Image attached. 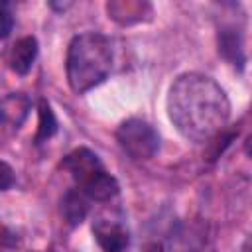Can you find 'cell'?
I'll return each instance as SVG.
<instances>
[{
  "label": "cell",
  "instance_id": "5",
  "mask_svg": "<svg viewBox=\"0 0 252 252\" xmlns=\"http://www.w3.org/2000/svg\"><path fill=\"white\" fill-rule=\"evenodd\" d=\"M63 167L73 175V179L77 181V185L81 187L87 179H91L94 173H98L102 167L98 156L87 148H79L73 150L65 159H63Z\"/></svg>",
  "mask_w": 252,
  "mask_h": 252
},
{
  "label": "cell",
  "instance_id": "7",
  "mask_svg": "<svg viewBox=\"0 0 252 252\" xmlns=\"http://www.w3.org/2000/svg\"><path fill=\"white\" fill-rule=\"evenodd\" d=\"M81 191L94 201H108L118 193V181L110 173L100 169L81 185Z\"/></svg>",
  "mask_w": 252,
  "mask_h": 252
},
{
  "label": "cell",
  "instance_id": "1",
  "mask_svg": "<svg viewBox=\"0 0 252 252\" xmlns=\"http://www.w3.org/2000/svg\"><path fill=\"white\" fill-rule=\"evenodd\" d=\"M167 114L181 136L193 142H207L226 128L230 102L211 77L185 73L169 89Z\"/></svg>",
  "mask_w": 252,
  "mask_h": 252
},
{
  "label": "cell",
  "instance_id": "4",
  "mask_svg": "<svg viewBox=\"0 0 252 252\" xmlns=\"http://www.w3.org/2000/svg\"><path fill=\"white\" fill-rule=\"evenodd\" d=\"M93 232L102 252H126L130 244L126 226L116 219H104V217L96 219L93 224Z\"/></svg>",
  "mask_w": 252,
  "mask_h": 252
},
{
  "label": "cell",
  "instance_id": "2",
  "mask_svg": "<svg viewBox=\"0 0 252 252\" xmlns=\"http://www.w3.org/2000/svg\"><path fill=\"white\" fill-rule=\"evenodd\" d=\"M112 67L110 39L85 32L71 39L67 49V81L75 93H87L106 79Z\"/></svg>",
  "mask_w": 252,
  "mask_h": 252
},
{
  "label": "cell",
  "instance_id": "11",
  "mask_svg": "<svg viewBox=\"0 0 252 252\" xmlns=\"http://www.w3.org/2000/svg\"><path fill=\"white\" fill-rule=\"evenodd\" d=\"M12 26H14V18H12L10 4L2 2L0 4V39H4L12 32Z\"/></svg>",
  "mask_w": 252,
  "mask_h": 252
},
{
  "label": "cell",
  "instance_id": "9",
  "mask_svg": "<svg viewBox=\"0 0 252 252\" xmlns=\"http://www.w3.org/2000/svg\"><path fill=\"white\" fill-rule=\"evenodd\" d=\"M219 51L228 61H232L234 65H242L244 63L242 41H240V35L236 33V30H222L219 33Z\"/></svg>",
  "mask_w": 252,
  "mask_h": 252
},
{
  "label": "cell",
  "instance_id": "13",
  "mask_svg": "<svg viewBox=\"0 0 252 252\" xmlns=\"http://www.w3.org/2000/svg\"><path fill=\"white\" fill-rule=\"evenodd\" d=\"M242 252H250V242H248V240L244 242V246H242Z\"/></svg>",
  "mask_w": 252,
  "mask_h": 252
},
{
  "label": "cell",
  "instance_id": "8",
  "mask_svg": "<svg viewBox=\"0 0 252 252\" xmlns=\"http://www.w3.org/2000/svg\"><path fill=\"white\" fill-rule=\"evenodd\" d=\"M61 213L71 226L81 224L89 213V203H87L85 193H81L79 189L67 191L63 197V203H61Z\"/></svg>",
  "mask_w": 252,
  "mask_h": 252
},
{
  "label": "cell",
  "instance_id": "12",
  "mask_svg": "<svg viewBox=\"0 0 252 252\" xmlns=\"http://www.w3.org/2000/svg\"><path fill=\"white\" fill-rule=\"evenodd\" d=\"M12 183H14V169L0 159V191L12 187Z\"/></svg>",
  "mask_w": 252,
  "mask_h": 252
},
{
  "label": "cell",
  "instance_id": "10",
  "mask_svg": "<svg viewBox=\"0 0 252 252\" xmlns=\"http://www.w3.org/2000/svg\"><path fill=\"white\" fill-rule=\"evenodd\" d=\"M55 132H57L55 114H53L49 102L41 98L39 104H37V134H35V144H41V142L49 140Z\"/></svg>",
  "mask_w": 252,
  "mask_h": 252
},
{
  "label": "cell",
  "instance_id": "3",
  "mask_svg": "<svg viewBox=\"0 0 252 252\" xmlns=\"http://www.w3.org/2000/svg\"><path fill=\"white\" fill-rule=\"evenodd\" d=\"M120 148L134 159H150L159 148V136L152 124L140 118L124 120L116 130Z\"/></svg>",
  "mask_w": 252,
  "mask_h": 252
},
{
  "label": "cell",
  "instance_id": "6",
  "mask_svg": "<svg viewBox=\"0 0 252 252\" xmlns=\"http://www.w3.org/2000/svg\"><path fill=\"white\" fill-rule=\"evenodd\" d=\"M35 57H37V39L32 35H26L14 43L10 51V67L18 75H26L32 69Z\"/></svg>",
  "mask_w": 252,
  "mask_h": 252
}]
</instances>
